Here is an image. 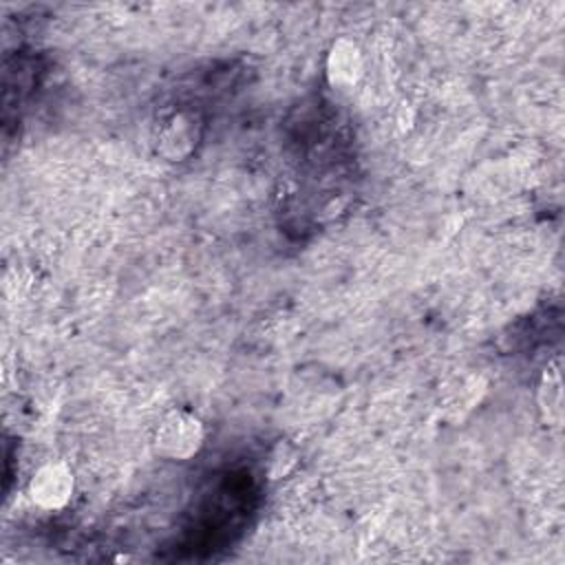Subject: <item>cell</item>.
<instances>
[{"label": "cell", "instance_id": "obj_1", "mask_svg": "<svg viewBox=\"0 0 565 565\" xmlns=\"http://www.w3.org/2000/svg\"><path fill=\"white\" fill-rule=\"evenodd\" d=\"M203 444L205 424L199 415L185 408L168 411L152 433L154 452L168 461H188L199 455Z\"/></svg>", "mask_w": 565, "mask_h": 565}, {"label": "cell", "instance_id": "obj_2", "mask_svg": "<svg viewBox=\"0 0 565 565\" xmlns=\"http://www.w3.org/2000/svg\"><path fill=\"white\" fill-rule=\"evenodd\" d=\"M75 494V472L64 459L42 461L26 481L29 501L46 512L64 510Z\"/></svg>", "mask_w": 565, "mask_h": 565}, {"label": "cell", "instance_id": "obj_3", "mask_svg": "<svg viewBox=\"0 0 565 565\" xmlns=\"http://www.w3.org/2000/svg\"><path fill=\"white\" fill-rule=\"evenodd\" d=\"M203 135L201 117L192 110H174L157 132V152L168 161H185L199 146Z\"/></svg>", "mask_w": 565, "mask_h": 565}, {"label": "cell", "instance_id": "obj_4", "mask_svg": "<svg viewBox=\"0 0 565 565\" xmlns=\"http://www.w3.org/2000/svg\"><path fill=\"white\" fill-rule=\"evenodd\" d=\"M364 75V51L347 35L331 42L324 55V77L333 90H351Z\"/></svg>", "mask_w": 565, "mask_h": 565}, {"label": "cell", "instance_id": "obj_5", "mask_svg": "<svg viewBox=\"0 0 565 565\" xmlns=\"http://www.w3.org/2000/svg\"><path fill=\"white\" fill-rule=\"evenodd\" d=\"M536 402L541 417L547 426L561 428L563 424V364L561 358H554L543 369L536 384Z\"/></svg>", "mask_w": 565, "mask_h": 565}, {"label": "cell", "instance_id": "obj_6", "mask_svg": "<svg viewBox=\"0 0 565 565\" xmlns=\"http://www.w3.org/2000/svg\"><path fill=\"white\" fill-rule=\"evenodd\" d=\"M483 382L479 375H455L448 386L446 402L450 408H470L479 402V393H483Z\"/></svg>", "mask_w": 565, "mask_h": 565}, {"label": "cell", "instance_id": "obj_7", "mask_svg": "<svg viewBox=\"0 0 565 565\" xmlns=\"http://www.w3.org/2000/svg\"><path fill=\"white\" fill-rule=\"evenodd\" d=\"M298 463V450L289 441H278L267 459V475L269 479H280L291 472V468Z\"/></svg>", "mask_w": 565, "mask_h": 565}]
</instances>
